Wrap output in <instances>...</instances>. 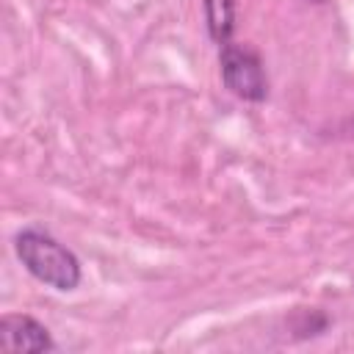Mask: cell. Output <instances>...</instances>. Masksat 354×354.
Instances as JSON below:
<instances>
[{
    "instance_id": "1",
    "label": "cell",
    "mask_w": 354,
    "mask_h": 354,
    "mask_svg": "<svg viewBox=\"0 0 354 354\" xmlns=\"http://www.w3.org/2000/svg\"><path fill=\"white\" fill-rule=\"evenodd\" d=\"M14 252L19 263L25 266V271L36 277L39 282H44L47 288L69 293L80 285L83 268H80L77 254L69 246H64L58 238H53L50 232L39 227H25L14 238Z\"/></svg>"
},
{
    "instance_id": "2",
    "label": "cell",
    "mask_w": 354,
    "mask_h": 354,
    "mask_svg": "<svg viewBox=\"0 0 354 354\" xmlns=\"http://www.w3.org/2000/svg\"><path fill=\"white\" fill-rule=\"evenodd\" d=\"M221 83L230 94L246 102H263L268 97V77L260 55L246 44H221Z\"/></svg>"
},
{
    "instance_id": "3",
    "label": "cell",
    "mask_w": 354,
    "mask_h": 354,
    "mask_svg": "<svg viewBox=\"0 0 354 354\" xmlns=\"http://www.w3.org/2000/svg\"><path fill=\"white\" fill-rule=\"evenodd\" d=\"M0 348L3 351H55L50 329L33 315L6 313L0 318Z\"/></svg>"
},
{
    "instance_id": "4",
    "label": "cell",
    "mask_w": 354,
    "mask_h": 354,
    "mask_svg": "<svg viewBox=\"0 0 354 354\" xmlns=\"http://www.w3.org/2000/svg\"><path fill=\"white\" fill-rule=\"evenodd\" d=\"M205 6V25L210 39L221 47L230 41L235 30V0H202Z\"/></svg>"
},
{
    "instance_id": "5",
    "label": "cell",
    "mask_w": 354,
    "mask_h": 354,
    "mask_svg": "<svg viewBox=\"0 0 354 354\" xmlns=\"http://www.w3.org/2000/svg\"><path fill=\"white\" fill-rule=\"evenodd\" d=\"M313 3H324V0H313Z\"/></svg>"
}]
</instances>
